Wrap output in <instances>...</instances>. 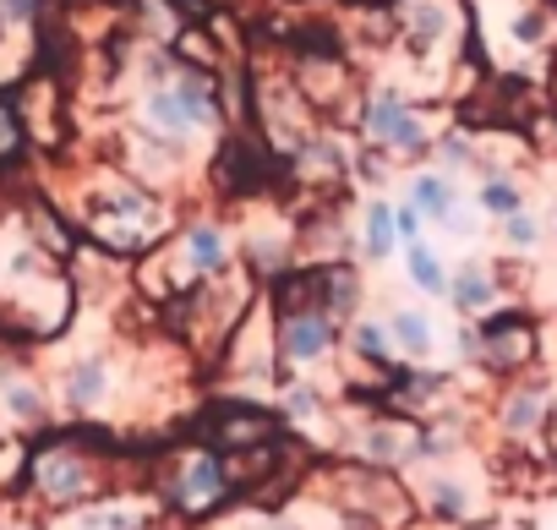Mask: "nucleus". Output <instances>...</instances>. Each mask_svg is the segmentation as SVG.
Wrapping results in <instances>:
<instances>
[{"mask_svg": "<svg viewBox=\"0 0 557 530\" xmlns=\"http://www.w3.org/2000/svg\"><path fill=\"white\" fill-rule=\"evenodd\" d=\"M72 219L99 251L143 257V251H153L159 241L175 235L181 208H175L170 192L137 181L132 170H94V181H88L83 202L72 208Z\"/></svg>", "mask_w": 557, "mask_h": 530, "instance_id": "f257e3e1", "label": "nucleus"}, {"mask_svg": "<svg viewBox=\"0 0 557 530\" xmlns=\"http://www.w3.org/2000/svg\"><path fill=\"white\" fill-rule=\"evenodd\" d=\"M115 470H121V465H115L99 443H88V437H77V432H50V437L34 448L28 492H34L45 508L66 514V508H83V503L104 497V492L115 486Z\"/></svg>", "mask_w": 557, "mask_h": 530, "instance_id": "f03ea898", "label": "nucleus"}, {"mask_svg": "<svg viewBox=\"0 0 557 530\" xmlns=\"http://www.w3.org/2000/svg\"><path fill=\"white\" fill-rule=\"evenodd\" d=\"M312 486H318V492H329L350 519H361V525H372V530H410V525L421 519L410 481H405L399 470L367 465V459H356V454L334 459Z\"/></svg>", "mask_w": 557, "mask_h": 530, "instance_id": "7ed1b4c3", "label": "nucleus"}, {"mask_svg": "<svg viewBox=\"0 0 557 530\" xmlns=\"http://www.w3.org/2000/svg\"><path fill=\"white\" fill-rule=\"evenodd\" d=\"M153 497L175 519H219L235 503V481H230L224 454L191 437L175 454H164V465L153 470Z\"/></svg>", "mask_w": 557, "mask_h": 530, "instance_id": "20e7f679", "label": "nucleus"}, {"mask_svg": "<svg viewBox=\"0 0 557 530\" xmlns=\"http://www.w3.org/2000/svg\"><path fill=\"white\" fill-rule=\"evenodd\" d=\"M356 132H361V143H377V148H388L399 164L416 170V164H432V143H437L443 121H437L432 110H421L405 88L377 83V88L361 94Z\"/></svg>", "mask_w": 557, "mask_h": 530, "instance_id": "39448f33", "label": "nucleus"}, {"mask_svg": "<svg viewBox=\"0 0 557 530\" xmlns=\"http://www.w3.org/2000/svg\"><path fill=\"white\" fill-rule=\"evenodd\" d=\"M416 470H421V476L410 481V492H416L421 519H432V525H443V530H470V525H486V519L497 514L492 492H486L481 481L448 470V459L416 465Z\"/></svg>", "mask_w": 557, "mask_h": 530, "instance_id": "423d86ee", "label": "nucleus"}, {"mask_svg": "<svg viewBox=\"0 0 557 530\" xmlns=\"http://www.w3.org/2000/svg\"><path fill=\"white\" fill-rule=\"evenodd\" d=\"M475 323H481V367L475 372H486L492 383H508V378H524L541 367V329L519 301L497 307Z\"/></svg>", "mask_w": 557, "mask_h": 530, "instance_id": "0eeeda50", "label": "nucleus"}, {"mask_svg": "<svg viewBox=\"0 0 557 530\" xmlns=\"http://www.w3.org/2000/svg\"><path fill=\"white\" fill-rule=\"evenodd\" d=\"M552 416H557V394H552V383L541 378V367L524 372V378L497 383V394H492V427H497V437H503L508 448L541 454V432H546Z\"/></svg>", "mask_w": 557, "mask_h": 530, "instance_id": "6e6552de", "label": "nucleus"}, {"mask_svg": "<svg viewBox=\"0 0 557 530\" xmlns=\"http://www.w3.org/2000/svg\"><path fill=\"white\" fill-rule=\"evenodd\" d=\"M170 246H175V257L186 262L191 280H219V274L240 269V241H235L230 219L213 213V208H191V213L175 224Z\"/></svg>", "mask_w": 557, "mask_h": 530, "instance_id": "1a4fd4ad", "label": "nucleus"}, {"mask_svg": "<svg viewBox=\"0 0 557 530\" xmlns=\"http://www.w3.org/2000/svg\"><path fill=\"white\" fill-rule=\"evenodd\" d=\"M202 437L197 443H213L219 454H235V448H257V443H273V437H285L290 421L278 416L273 405L262 399H235V394H219L197 427Z\"/></svg>", "mask_w": 557, "mask_h": 530, "instance_id": "9d476101", "label": "nucleus"}, {"mask_svg": "<svg viewBox=\"0 0 557 530\" xmlns=\"http://www.w3.org/2000/svg\"><path fill=\"white\" fill-rule=\"evenodd\" d=\"M278 312V307H273ZM345 345V323L329 312H278V372H323Z\"/></svg>", "mask_w": 557, "mask_h": 530, "instance_id": "9b49d317", "label": "nucleus"}, {"mask_svg": "<svg viewBox=\"0 0 557 530\" xmlns=\"http://www.w3.org/2000/svg\"><path fill=\"white\" fill-rule=\"evenodd\" d=\"M121 383H126L121 356L88 350V356L66 361V372H61V383H55V405H61L66 416L88 421V416H99V410H110V405L121 399Z\"/></svg>", "mask_w": 557, "mask_h": 530, "instance_id": "f8f14e48", "label": "nucleus"}, {"mask_svg": "<svg viewBox=\"0 0 557 530\" xmlns=\"http://www.w3.org/2000/svg\"><path fill=\"white\" fill-rule=\"evenodd\" d=\"M285 164H290V181H296V186H307V192H318V197H339V186L356 175V143H345L339 132L318 126Z\"/></svg>", "mask_w": 557, "mask_h": 530, "instance_id": "ddd939ff", "label": "nucleus"}, {"mask_svg": "<svg viewBox=\"0 0 557 530\" xmlns=\"http://www.w3.org/2000/svg\"><path fill=\"white\" fill-rule=\"evenodd\" d=\"M383 405L399 410V416H443L454 410V378L437 372L432 361H394L388 367V383H383Z\"/></svg>", "mask_w": 557, "mask_h": 530, "instance_id": "4468645a", "label": "nucleus"}, {"mask_svg": "<svg viewBox=\"0 0 557 530\" xmlns=\"http://www.w3.org/2000/svg\"><path fill=\"white\" fill-rule=\"evenodd\" d=\"M448 307H454L459 318H486V312H497V307H513V301H508V269H497L492 257H465V262H454Z\"/></svg>", "mask_w": 557, "mask_h": 530, "instance_id": "2eb2a0df", "label": "nucleus"}, {"mask_svg": "<svg viewBox=\"0 0 557 530\" xmlns=\"http://www.w3.org/2000/svg\"><path fill=\"white\" fill-rule=\"evenodd\" d=\"M290 77H296L301 99H307L318 115H339V104L356 99V77H350V66H345V50H334V56H296Z\"/></svg>", "mask_w": 557, "mask_h": 530, "instance_id": "dca6fc26", "label": "nucleus"}, {"mask_svg": "<svg viewBox=\"0 0 557 530\" xmlns=\"http://www.w3.org/2000/svg\"><path fill=\"white\" fill-rule=\"evenodd\" d=\"M405 197L426 213V224H443L454 235H465V230L475 235V219H465V197H459V186H454V175L443 164H416Z\"/></svg>", "mask_w": 557, "mask_h": 530, "instance_id": "f3484780", "label": "nucleus"}, {"mask_svg": "<svg viewBox=\"0 0 557 530\" xmlns=\"http://www.w3.org/2000/svg\"><path fill=\"white\" fill-rule=\"evenodd\" d=\"M273 410L290 421V432H329V427H339L334 399H329L307 372H278V383H273Z\"/></svg>", "mask_w": 557, "mask_h": 530, "instance_id": "a211bd4d", "label": "nucleus"}, {"mask_svg": "<svg viewBox=\"0 0 557 530\" xmlns=\"http://www.w3.org/2000/svg\"><path fill=\"white\" fill-rule=\"evenodd\" d=\"M240 262H246V274L268 291L278 274H290L296 269V224H246L240 235Z\"/></svg>", "mask_w": 557, "mask_h": 530, "instance_id": "6ab92c4d", "label": "nucleus"}, {"mask_svg": "<svg viewBox=\"0 0 557 530\" xmlns=\"http://www.w3.org/2000/svg\"><path fill=\"white\" fill-rule=\"evenodd\" d=\"M318 274H323V307L339 323L361 318V307H367V274H361V262L334 257V262H318Z\"/></svg>", "mask_w": 557, "mask_h": 530, "instance_id": "aec40b11", "label": "nucleus"}, {"mask_svg": "<svg viewBox=\"0 0 557 530\" xmlns=\"http://www.w3.org/2000/svg\"><path fill=\"white\" fill-rule=\"evenodd\" d=\"M345 356L372 361V367L405 361V356H399V340H394V329H388V318H367V312L345 323Z\"/></svg>", "mask_w": 557, "mask_h": 530, "instance_id": "412c9836", "label": "nucleus"}, {"mask_svg": "<svg viewBox=\"0 0 557 530\" xmlns=\"http://www.w3.org/2000/svg\"><path fill=\"white\" fill-rule=\"evenodd\" d=\"M394 251H405L399 241V219H394V202L372 197L361 208V257L372 262V269H383V262H394Z\"/></svg>", "mask_w": 557, "mask_h": 530, "instance_id": "4be33fe9", "label": "nucleus"}, {"mask_svg": "<svg viewBox=\"0 0 557 530\" xmlns=\"http://www.w3.org/2000/svg\"><path fill=\"white\" fill-rule=\"evenodd\" d=\"M399 28L416 50H432L454 34V12L448 0H399Z\"/></svg>", "mask_w": 557, "mask_h": 530, "instance_id": "5701e85b", "label": "nucleus"}, {"mask_svg": "<svg viewBox=\"0 0 557 530\" xmlns=\"http://www.w3.org/2000/svg\"><path fill=\"white\" fill-rule=\"evenodd\" d=\"M0 405H7V416L17 427H45L50 410H55L50 394H45V383L28 378V372H7V378H0Z\"/></svg>", "mask_w": 557, "mask_h": 530, "instance_id": "b1692460", "label": "nucleus"}, {"mask_svg": "<svg viewBox=\"0 0 557 530\" xmlns=\"http://www.w3.org/2000/svg\"><path fill=\"white\" fill-rule=\"evenodd\" d=\"M405 280H410L421 296L448 301V280H454V269L443 262V251H437V246H426V235H421V241H410V246H405Z\"/></svg>", "mask_w": 557, "mask_h": 530, "instance_id": "393cba45", "label": "nucleus"}, {"mask_svg": "<svg viewBox=\"0 0 557 530\" xmlns=\"http://www.w3.org/2000/svg\"><path fill=\"white\" fill-rule=\"evenodd\" d=\"M388 329H394V340H399V356H405V361H432L437 329H432V318H426L421 307L394 301V307H388Z\"/></svg>", "mask_w": 557, "mask_h": 530, "instance_id": "a878e982", "label": "nucleus"}, {"mask_svg": "<svg viewBox=\"0 0 557 530\" xmlns=\"http://www.w3.org/2000/svg\"><path fill=\"white\" fill-rule=\"evenodd\" d=\"M432 164H443L448 175L454 170H481V132L475 126H443L437 143H432Z\"/></svg>", "mask_w": 557, "mask_h": 530, "instance_id": "bb28decb", "label": "nucleus"}, {"mask_svg": "<svg viewBox=\"0 0 557 530\" xmlns=\"http://www.w3.org/2000/svg\"><path fill=\"white\" fill-rule=\"evenodd\" d=\"M475 208L486 219H508L513 208H524V186L513 170H481V186H475Z\"/></svg>", "mask_w": 557, "mask_h": 530, "instance_id": "cd10ccee", "label": "nucleus"}, {"mask_svg": "<svg viewBox=\"0 0 557 530\" xmlns=\"http://www.w3.org/2000/svg\"><path fill=\"white\" fill-rule=\"evenodd\" d=\"M28 115H23V104L17 99H7V94H0V170H7V164H17L23 153H28Z\"/></svg>", "mask_w": 557, "mask_h": 530, "instance_id": "c85d7f7f", "label": "nucleus"}, {"mask_svg": "<svg viewBox=\"0 0 557 530\" xmlns=\"http://www.w3.org/2000/svg\"><path fill=\"white\" fill-rule=\"evenodd\" d=\"M28 465H34V443L28 437H0V492L28 486Z\"/></svg>", "mask_w": 557, "mask_h": 530, "instance_id": "c756f323", "label": "nucleus"}, {"mask_svg": "<svg viewBox=\"0 0 557 530\" xmlns=\"http://www.w3.org/2000/svg\"><path fill=\"white\" fill-rule=\"evenodd\" d=\"M503 224V241L513 246V251H535L541 246V235H546V224H541V213L524 202V208H513L508 219H497Z\"/></svg>", "mask_w": 557, "mask_h": 530, "instance_id": "7c9ffc66", "label": "nucleus"}, {"mask_svg": "<svg viewBox=\"0 0 557 530\" xmlns=\"http://www.w3.org/2000/svg\"><path fill=\"white\" fill-rule=\"evenodd\" d=\"M394 170H399V159H394L388 148H377V143H356V181H367V186H388Z\"/></svg>", "mask_w": 557, "mask_h": 530, "instance_id": "2f4dec72", "label": "nucleus"}, {"mask_svg": "<svg viewBox=\"0 0 557 530\" xmlns=\"http://www.w3.org/2000/svg\"><path fill=\"white\" fill-rule=\"evenodd\" d=\"M394 219H399V241H405V246L426 235V213H421L410 197H399V202H394Z\"/></svg>", "mask_w": 557, "mask_h": 530, "instance_id": "473e14b6", "label": "nucleus"}, {"mask_svg": "<svg viewBox=\"0 0 557 530\" xmlns=\"http://www.w3.org/2000/svg\"><path fill=\"white\" fill-rule=\"evenodd\" d=\"M454 345H459V361H465V367H481V323H475V318H459Z\"/></svg>", "mask_w": 557, "mask_h": 530, "instance_id": "72a5a7b5", "label": "nucleus"}, {"mask_svg": "<svg viewBox=\"0 0 557 530\" xmlns=\"http://www.w3.org/2000/svg\"><path fill=\"white\" fill-rule=\"evenodd\" d=\"M45 12V0H0V17L7 23H34Z\"/></svg>", "mask_w": 557, "mask_h": 530, "instance_id": "f704fd0d", "label": "nucleus"}, {"mask_svg": "<svg viewBox=\"0 0 557 530\" xmlns=\"http://www.w3.org/2000/svg\"><path fill=\"white\" fill-rule=\"evenodd\" d=\"M541 465L557 476V416L546 421V432H541Z\"/></svg>", "mask_w": 557, "mask_h": 530, "instance_id": "c9c22d12", "label": "nucleus"}, {"mask_svg": "<svg viewBox=\"0 0 557 530\" xmlns=\"http://www.w3.org/2000/svg\"><path fill=\"white\" fill-rule=\"evenodd\" d=\"M235 530H296L290 519H278V514H251V519H240Z\"/></svg>", "mask_w": 557, "mask_h": 530, "instance_id": "e433bc0d", "label": "nucleus"}, {"mask_svg": "<svg viewBox=\"0 0 557 530\" xmlns=\"http://www.w3.org/2000/svg\"><path fill=\"white\" fill-rule=\"evenodd\" d=\"M470 530H524V525H503V519H497V514H492V519H486V525H470Z\"/></svg>", "mask_w": 557, "mask_h": 530, "instance_id": "4c0bfd02", "label": "nucleus"}, {"mask_svg": "<svg viewBox=\"0 0 557 530\" xmlns=\"http://www.w3.org/2000/svg\"><path fill=\"white\" fill-rule=\"evenodd\" d=\"M546 137H552V148H557V115H552V126H546Z\"/></svg>", "mask_w": 557, "mask_h": 530, "instance_id": "58836bf2", "label": "nucleus"}, {"mask_svg": "<svg viewBox=\"0 0 557 530\" xmlns=\"http://www.w3.org/2000/svg\"><path fill=\"white\" fill-rule=\"evenodd\" d=\"M546 230H552V235H557V208H552V219H546Z\"/></svg>", "mask_w": 557, "mask_h": 530, "instance_id": "ea45409f", "label": "nucleus"}, {"mask_svg": "<svg viewBox=\"0 0 557 530\" xmlns=\"http://www.w3.org/2000/svg\"><path fill=\"white\" fill-rule=\"evenodd\" d=\"M361 7H377V0H361Z\"/></svg>", "mask_w": 557, "mask_h": 530, "instance_id": "a19ab883", "label": "nucleus"}]
</instances>
